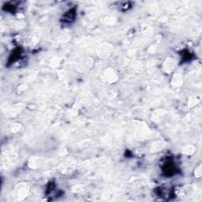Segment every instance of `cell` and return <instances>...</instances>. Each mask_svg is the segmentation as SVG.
Here are the masks:
<instances>
[{
  "label": "cell",
  "instance_id": "6da1fadb",
  "mask_svg": "<svg viewBox=\"0 0 202 202\" xmlns=\"http://www.w3.org/2000/svg\"><path fill=\"white\" fill-rule=\"evenodd\" d=\"M65 19L64 21L67 22H71L72 21H74V18H75V11L74 9H71L69 10V12H67L65 14Z\"/></svg>",
  "mask_w": 202,
  "mask_h": 202
}]
</instances>
